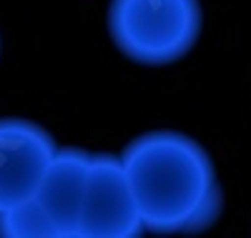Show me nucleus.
Segmentation results:
<instances>
[{
    "instance_id": "obj_1",
    "label": "nucleus",
    "mask_w": 251,
    "mask_h": 238,
    "mask_svg": "<svg viewBox=\"0 0 251 238\" xmlns=\"http://www.w3.org/2000/svg\"><path fill=\"white\" fill-rule=\"evenodd\" d=\"M143 228L199 233L221 213V188L211 156L183 133L156 131L126 145L121 156Z\"/></svg>"
},
{
    "instance_id": "obj_2",
    "label": "nucleus",
    "mask_w": 251,
    "mask_h": 238,
    "mask_svg": "<svg viewBox=\"0 0 251 238\" xmlns=\"http://www.w3.org/2000/svg\"><path fill=\"white\" fill-rule=\"evenodd\" d=\"M108 30L118 50L141 66H169L196 46V0H111Z\"/></svg>"
},
{
    "instance_id": "obj_3",
    "label": "nucleus",
    "mask_w": 251,
    "mask_h": 238,
    "mask_svg": "<svg viewBox=\"0 0 251 238\" xmlns=\"http://www.w3.org/2000/svg\"><path fill=\"white\" fill-rule=\"evenodd\" d=\"M143 221L118 156H91L83 190L78 238H136Z\"/></svg>"
},
{
    "instance_id": "obj_4",
    "label": "nucleus",
    "mask_w": 251,
    "mask_h": 238,
    "mask_svg": "<svg viewBox=\"0 0 251 238\" xmlns=\"http://www.w3.org/2000/svg\"><path fill=\"white\" fill-rule=\"evenodd\" d=\"M55 156L46 128L23 118H0V213L35 196Z\"/></svg>"
},
{
    "instance_id": "obj_5",
    "label": "nucleus",
    "mask_w": 251,
    "mask_h": 238,
    "mask_svg": "<svg viewBox=\"0 0 251 238\" xmlns=\"http://www.w3.org/2000/svg\"><path fill=\"white\" fill-rule=\"evenodd\" d=\"M91 153L80 148H55L33 203L50 223L55 238H78V218L86 190Z\"/></svg>"
},
{
    "instance_id": "obj_6",
    "label": "nucleus",
    "mask_w": 251,
    "mask_h": 238,
    "mask_svg": "<svg viewBox=\"0 0 251 238\" xmlns=\"http://www.w3.org/2000/svg\"><path fill=\"white\" fill-rule=\"evenodd\" d=\"M0 236L5 238H55L50 223L30 201L0 213Z\"/></svg>"
}]
</instances>
